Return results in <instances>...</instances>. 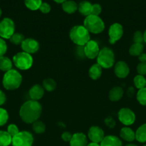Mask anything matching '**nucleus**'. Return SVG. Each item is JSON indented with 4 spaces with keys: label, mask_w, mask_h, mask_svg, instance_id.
Here are the masks:
<instances>
[{
    "label": "nucleus",
    "mask_w": 146,
    "mask_h": 146,
    "mask_svg": "<svg viewBox=\"0 0 146 146\" xmlns=\"http://www.w3.org/2000/svg\"><path fill=\"white\" fill-rule=\"evenodd\" d=\"M34 138L32 134L27 131H19L15 136L12 137V146H32Z\"/></svg>",
    "instance_id": "obj_7"
},
{
    "label": "nucleus",
    "mask_w": 146,
    "mask_h": 146,
    "mask_svg": "<svg viewBox=\"0 0 146 146\" xmlns=\"http://www.w3.org/2000/svg\"><path fill=\"white\" fill-rule=\"evenodd\" d=\"M104 123H105L106 125H107V126L110 128H114L116 125L115 121L114 118L111 116H107V118L104 119Z\"/></svg>",
    "instance_id": "obj_40"
},
{
    "label": "nucleus",
    "mask_w": 146,
    "mask_h": 146,
    "mask_svg": "<svg viewBox=\"0 0 146 146\" xmlns=\"http://www.w3.org/2000/svg\"><path fill=\"white\" fill-rule=\"evenodd\" d=\"M102 12V7L99 4H94L92 6V15L99 16Z\"/></svg>",
    "instance_id": "obj_37"
},
{
    "label": "nucleus",
    "mask_w": 146,
    "mask_h": 146,
    "mask_svg": "<svg viewBox=\"0 0 146 146\" xmlns=\"http://www.w3.org/2000/svg\"><path fill=\"white\" fill-rule=\"evenodd\" d=\"M120 136L127 142H133L135 140V132L129 127H124L120 130Z\"/></svg>",
    "instance_id": "obj_18"
},
{
    "label": "nucleus",
    "mask_w": 146,
    "mask_h": 146,
    "mask_svg": "<svg viewBox=\"0 0 146 146\" xmlns=\"http://www.w3.org/2000/svg\"><path fill=\"white\" fill-rule=\"evenodd\" d=\"M97 64L102 68H110L115 64V54L109 47H104L100 50L97 57Z\"/></svg>",
    "instance_id": "obj_5"
},
{
    "label": "nucleus",
    "mask_w": 146,
    "mask_h": 146,
    "mask_svg": "<svg viewBox=\"0 0 146 146\" xmlns=\"http://www.w3.org/2000/svg\"><path fill=\"white\" fill-rule=\"evenodd\" d=\"M12 137L7 131H0V146H9L11 144Z\"/></svg>",
    "instance_id": "obj_27"
},
{
    "label": "nucleus",
    "mask_w": 146,
    "mask_h": 146,
    "mask_svg": "<svg viewBox=\"0 0 146 146\" xmlns=\"http://www.w3.org/2000/svg\"><path fill=\"white\" fill-rule=\"evenodd\" d=\"M32 130L37 134H42L45 132L46 125L41 121H36L32 123Z\"/></svg>",
    "instance_id": "obj_30"
},
{
    "label": "nucleus",
    "mask_w": 146,
    "mask_h": 146,
    "mask_svg": "<svg viewBox=\"0 0 146 146\" xmlns=\"http://www.w3.org/2000/svg\"><path fill=\"white\" fill-rule=\"evenodd\" d=\"M6 102V95L1 89H0V106H2Z\"/></svg>",
    "instance_id": "obj_42"
},
{
    "label": "nucleus",
    "mask_w": 146,
    "mask_h": 146,
    "mask_svg": "<svg viewBox=\"0 0 146 146\" xmlns=\"http://www.w3.org/2000/svg\"><path fill=\"white\" fill-rule=\"evenodd\" d=\"M135 139L138 142L146 143V123L140 125L135 132Z\"/></svg>",
    "instance_id": "obj_23"
},
{
    "label": "nucleus",
    "mask_w": 146,
    "mask_h": 146,
    "mask_svg": "<svg viewBox=\"0 0 146 146\" xmlns=\"http://www.w3.org/2000/svg\"><path fill=\"white\" fill-rule=\"evenodd\" d=\"M13 63L17 68L25 71L32 66L33 58L31 54L21 51L13 56Z\"/></svg>",
    "instance_id": "obj_6"
},
{
    "label": "nucleus",
    "mask_w": 146,
    "mask_h": 146,
    "mask_svg": "<svg viewBox=\"0 0 146 146\" xmlns=\"http://www.w3.org/2000/svg\"><path fill=\"white\" fill-rule=\"evenodd\" d=\"M62 8L67 14H73L78 9V4L74 1L67 0L62 4Z\"/></svg>",
    "instance_id": "obj_20"
},
{
    "label": "nucleus",
    "mask_w": 146,
    "mask_h": 146,
    "mask_svg": "<svg viewBox=\"0 0 146 146\" xmlns=\"http://www.w3.org/2000/svg\"><path fill=\"white\" fill-rule=\"evenodd\" d=\"M42 87L45 91L52 92L57 88V83L53 78H47L42 81Z\"/></svg>",
    "instance_id": "obj_26"
},
{
    "label": "nucleus",
    "mask_w": 146,
    "mask_h": 146,
    "mask_svg": "<svg viewBox=\"0 0 146 146\" xmlns=\"http://www.w3.org/2000/svg\"><path fill=\"white\" fill-rule=\"evenodd\" d=\"M123 94H124V91L121 87L115 86L109 92V98L111 101L116 102V101H120L123 98Z\"/></svg>",
    "instance_id": "obj_19"
},
{
    "label": "nucleus",
    "mask_w": 146,
    "mask_h": 146,
    "mask_svg": "<svg viewBox=\"0 0 146 146\" xmlns=\"http://www.w3.org/2000/svg\"><path fill=\"white\" fill-rule=\"evenodd\" d=\"M119 121L126 126L133 125L135 121V115L131 109L128 108H122L118 111Z\"/></svg>",
    "instance_id": "obj_9"
},
{
    "label": "nucleus",
    "mask_w": 146,
    "mask_h": 146,
    "mask_svg": "<svg viewBox=\"0 0 146 146\" xmlns=\"http://www.w3.org/2000/svg\"><path fill=\"white\" fill-rule=\"evenodd\" d=\"M139 60H140V62H145L146 61V54H141L138 56Z\"/></svg>",
    "instance_id": "obj_43"
},
{
    "label": "nucleus",
    "mask_w": 146,
    "mask_h": 146,
    "mask_svg": "<svg viewBox=\"0 0 146 146\" xmlns=\"http://www.w3.org/2000/svg\"><path fill=\"white\" fill-rule=\"evenodd\" d=\"M133 41L134 43H139V44H143L144 41V37L143 34L140 31H136L133 35Z\"/></svg>",
    "instance_id": "obj_35"
},
{
    "label": "nucleus",
    "mask_w": 146,
    "mask_h": 146,
    "mask_svg": "<svg viewBox=\"0 0 146 146\" xmlns=\"http://www.w3.org/2000/svg\"><path fill=\"white\" fill-rule=\"evenodd\" d=\"M125 146H137V145H135V144L130 143V144H127V145H126Z\"/></svg>",
    "instance_id": "obj_47"
},
{
    "label": "nucleus",
    "mask_w": 146,
    "mask_h": 146,
    "mask_svg": "<svg viewBox=\"0 0 146 146\" xmlns=\"http://www.w3.org/2000/svg\"><path fill=\"white\" fill-rule=\"evenodd\" d=\"M137 71L139 75H146V61L138 64V65L137 66Z\"/></svg>",
    "instance_id": "obj_36"
},
{
    "label": "nucleus",
    "mask_w": 146,
    "mask_h": 146,
    "mask_svg": "<svg viewBox=\"0 0 146 146\" xmlns=\"http://www.w3.org/2000/svg\"><path fill=\"white\" fill-rule=\"evenodd\" d=\"M26 7L31 11H36L40 9L42 1V0H24Z\"/></svg>",
    "instance_id": "obj_28"
},
{
    "label": "nucleus",
    "mask_w": 146,
    "mask_h": 146,
    "mask_svg": "<svg viewBox=\"0 0 146 146\" xmlns=\"http://www.w3.org/2000/svg\"><path fill=\"white\" fill-rule=\"evenodd\" d=\"M87 146H100V143H93L91 142L90 143H88Z\"/></svg>",
    "instance_id": "obj_44"
},
{
    "label": "nucleus",
    "mask_w": 146,
    "mask_h": 146,
    "mask_svg": "<svg viewBox=\"0 0 146 146\" xmlns=\"http://www.w3.org/2000/svg\"><path fill=\"white\" fill-rule=\"evenodd\" d=\"M87 136L82 133H76L73 134L70 141V146H87Z\"/></svg>",
    "instance_id": "obj_16"
},
{
    "label": "nucleus",
    "mask_w": 146,
    "mask_h": 146,
    "mask_svg": "<svg viewBox=\"0 0 146 146\" xmlns=\"http://www.w3.org/2000/svg\"><path fill=\"white\" fill-rule=\"evenodd\" d=\"M102 67L98 64H94L90 68L88 71L89 76L92 80H97L102 76Z\"/></svg>",
    "instance_id": "obj_21"
},
{
    "label": "nucleus",
    "mask_w": 146,
    "mask_h": 146,
    "mask_svg": "<svg viewBox=\"0 0 146 146\" xmlns=\"http://www.w3.org/2000/svg\"><path fill=\"white\" fill-rule=\"evenodd\" d=\"M9 119L8 112L4 108H0V126H3L7 123Z\"/></svg>",
    "instance_id": "obj_33"
},
{
    "label": "nucleus",
    "mask_w": 146,
    "mask_h": 146,
    "mask_svg": "<svg viewBox=\"0 0 146 146\" xmlns=\"http://www.w3.org/2000/svg\"><path fill=\"white\" fill-rule=\"evenodd\" d=\"M84 27L90 33L98 34L102 32L104 29V23L99 16L90 15L85 17L84 20Z\"/></svg>",
    "instance_id": "obj_4"
},
{
    "label": "nucleus",
    "mask_w": 146,
    "mask_h": 146,
    "mask_svg": "<svg viewBox=\"0 0 146 146\" xmlns=\"http://www.w3.org/2000/svg\"><path fill=\"white\" fill-rule=\"evenodd\" d=\"M12 69V61L7 56L0 57V70L2 71H9Z\"/></svg>",
    "instance_id": "obj_24"
},
{
    "label": "nucleus",
    "mask_w": 146,
    "mask_h": 146,
    "mask_svg": "<svg viewBox=\"0 0 146 146\" xmlns=\"http://www.w3.org/2000/svg\"><path fill=\"white\" fill-rule=\"evenodd\" d=\"M44 94V89L42 86L35 84L29 91V96L31 100L38 101L41 99Z\"/></svg>",
    "instance_id": "obj_15"
},
{
    "label": "nucleus",
    "mask_w": 146,
    "mask_h": 146,
    "mask_svg": "<svg viewBox=\"0 0 146 146\" xmlns=\"http://www.w3.org/2000/svg\"><path fill=\"white\" fill-rule=\"evenodd\" d=\"M7 132L11 137H14L19 133V130L15 124H10L7 127Z\"/></svg>",
    "instance_id": "obj_34"
},
{
    "label": "nucleus",
    "mask_w": 146,
    "mask_h": 146,
    "mask_svg": "<svg viewBox=\"0 0 146 146\" xmlns=\"http://www.w3.org/2000/svg\"><path fill=\"white\" fill-rule=\"evenodd\" d=\"M42 111V107L40 102L29 100L21 105L19 109V116L23 122L32 124L41 116Z\"/></svg>",
    "instance_id": "obj_1"
},
{
    "label": "nucleus",
    "mask_w": 146,
    "mask_h": 146,
    "mask_svg": "<svg viewBox=\"0 0 146 146\" xmlns=\"http://www.w3.org/2000/svg\"><path fill=\"white\" fill-rule=\"evenodd\" d=\"M114 72L117 78H125L130 73V68L125 61H119L115 65Z\"/></svg>",
    "instance_id": "obj_14"
},
{
    "label": "nucleus",
    "mask_w": 146,
    "mask_h": 146,
    "mask_svg": "<svg viewBox=\"0 0 146 146\" xmlns=\"http://www.w3.org/2000/svg\"><path fill=\"white\" fill-rule=\"evenodd\" d=\"M22 82V76L19 71L11 69L4 74L2 79V84L7 90L17 89Z\"/></svg>",
    "instance_id": "obj_3"
},
{
    "label": "nucleus",
    "mask_w": 146,
    "mask_h": 146,
    "mask_svg": "<svg viewBox=\"0 0 146 146\" xmlns=\"http://www.w3.org/2000/svg\"><path fill=\"white\" fill-rule=\"evenodd\" d=\"M72 135L70 132H67V131L63 133L61 135L62 139L65 141V142H70V140L72 139Z\"/></svg>",
    "instance_id": "obj_41"
},
{
    "label": "nucleus",
    "mask_w": 146,
    "mask_h": 146,
    "mask_svg": "<svg viewBox=\"0 0 146 146\" xmlns=\"http://www.w3.org/2000/svg\"><path fill=\"white\" fill-rule=\"evenodd\" d=\"M70 38L74 44L84 46L90 40V33L82 25H76L70 31Z\"/></svg>",
    "instance_id": "obj_2"
},
{
    "label": "nucleus",
    "mask_w": 146,
    "mask_h": 146,
    "mask_svg": "<svg viewBox=\"0 0 146 146\" xmlns=\"http://www.w3.org/2000/svg\"><path fill=\"white\" fill-rule=\"evenodd\" d=\"M39 9H40V11H41L42 13H43V14H47V13H49L51 11V7H50V5L48 3L42 2L41 5H40Z\"/></svg>",
    "instance_id": "obj_39"
},
{
    "label": "nucleus",
    "mask_w": 146,
    "mask_h": 146,
    "mask_svg": "<svg viewBox=\"0 0 146 146\" xmlns=\"http://www.w3.org/2000/svg\"><path fill=\"white\" fill-rule=\"evenodd\" d=\"M143 37H144V41L146 44V30L145 31V32L143 33Z\"/></svg>",
    "instance_id": "obj_46"
},
{
    "label": "nucleus",
    "mask_w": 146,
    "mask_h": 146,
    "mask_svg": "<svg viewBox=\"0 0 146 146\" xmlns=\"http://www.w3.org/2000/svg\"><path fill=\"white\" fill-rule=\"evenodd\" d=\"M1 14H2V11H1V9L0 8V17H1Z\"/></svg>",
    "instance_id": "obj_48"
},
{
    "label": "nucleus",
    "mask_w": 146,
    "mask_h": 146,
    "mask_svg": "<svg viewBox=\"0 0 146 146\" xmlns=\"http://www.w3.org/2000/svg\"><path fill=\"white\" fill-rule=\"evenodd\" d=\"M21 49L27 54H35L40 48V44L36 39L33 38H27L21 44Z\"/></svg>",
    "instance_id": "obj_12"
},
{
    "label": "nucleus",
    "mask_w": 146,
    "mask_h": 146,
    "mask_svg": "<svg viewBox=\"0 0 146 146\" xmlns=\"http://www.w3.org/2000/svg\"><path fill=\"white\" fill-rule=\"evenodd\" d=\"M7 51V45L6 41L0 37V57L3 56Z\"/></svg>",
    "instance_id": "obj_38"
},
{
    "label": "nucleus",
    "mask_w": 146,
    "mask_h": 146,
    "mask_svg": "<svg viewBox=\"0 0 146 146\" xmlns=\"http://www.w3.org/2000/svg\"><path fill=\"white\" fill-rule=\"evenodd\" d=\"M143 146H146V145H143Z\"/></svg>",
    "instance_id": "obj_49"
},
{
    "label": "nucleus",
    "mask_w": 146,
    "mask_h": 146,
    "mask_svg": "<svg viewBox=\"0 0 146 146\" xmlns=\"http://www.w3.org/2000/svg\"><path fill=\"white\" fill-rule=\"evenodd\" d=\"M15 31V25L12 19L4 18L0 21V37L9 39Z\"/></svg>",
    "instance_id": "obj_8"
},
{
    "label": "nucleus",
    "mask_w": 146,
    "mask_h": 146,
    "mask_svg": "<svg viewBox=\"0 0 146 146\" xmlns=\"http://www.w3.org/2000/svg\"><path fill=\"white\" fill-rule=\"evenodd\" d=\"M133 82L136 88H138L139 90L146 87V78H145L144 76L139 75V74L135 76L133 79Z\"/></svg>",
    "instance_id": "obj_29"
},
{
    "label": "nucleus",
    "mask_w": 146,
    "mask_h": 146,
    "mask_svg": "<svg viewBox=\"0 0 146 146\" xmlns=\"http://www.w3.org/2000/svg\"><path fill=\"white\" fill-rule=\"evenodd\" d=\"M84 54L87 58L90 59H94L97 58L100 52V47L98 44L94 40L90 39L84 46Z\"/></svg>",
    "instance_id": "obj_11"
},
{
    "label": "nucleus",
    "mask_w": 146,
    "mask_h": 146,
    "mask_svg": "<svg viewBox=\"0 0 146 146\" xmlns=\"http://www.w3.org/2000/svg\"><path fill=\"white\" fill-rule=\"evenodd\" d=\"M54 1H55V2L58 3V4H62V3H64V1H67V0H53Z\"/></svg>",
    "instance_id": "obj_45"
},
{
    "label": "nucleus",
    "mask_w": 146,
    "mask_h": 146,
    "mask_svg": "<svg viewBox=\"0 0 146 146\" xmlns=\"http://www.w3.org/2000/svg\"><path fill=\"white\" fill-rule=\"evenodd\" d=\"M137 100L139 104L146 106V87L140 89L137 93Z\"/></svg>",
    "instance_id": "obj_32"
},
{
    "label": "nucleus",
    "mask_w": 146,
    "mask_h": 146,
    "mask_svg": "<svg viewBox=\"0 0 146 146\" xmlns=\"http://www.w3.org/2000/svg\"><path fill=\"white\" fill-rule=\"evenodd\" d=\"M87 136L91 142L100 143L104 138V133L101 128L93 125L89 129Z\"/></svg>",
    "instance_id": "obj_13"
},
{
    "label": "nucleus",
    "mask_w": 146,
    "mask_h": 146,
    "mask_svg": "<svg viewBox=\"0 0 146 146\" xmlns=\"http://www.w3.org/2000/svg\"><path fill=\"white\" fill-rule=\"evenodd\" d=\"M124 33L123 26L119 23H114L109 28V41L111 44H114L122 38Z\"/></svg>",
    "instance_id": "obj_10"
},
{
    "label": "nucleus",
    "mask_w": 146,
    "mask_h": 146,
    "mask_svg": "<svg viewBox=\"0 0 146 146\" xmlns=\"http://www.w3.org/2000/svg\"><path fill=\"white\" fill-rule=\"evenodd\" d=\"M100 146H123V143L118 137L115 135H107L100 143Z\"/></svg>",
    "instance_id": "obj_17"
},
{
    "label": "nucleus",
    "mask_w": 146,
    "mask_h": 146,
    "mask_svg": "<svg viewBox=\"0 0 146 146\" xmlns=\"http://www.w3.org/2000/svg\"><path fill=\"white\" fill-rule=\"evenodd\" d=\"M92 6V4L90 1H82L78 4V9L77 10L82 15L87 17L91 14Z\"/></svg>",
    "instance_id": "obj_22"
},
{
    "label": "nucleus",
    "mask_w": 146,
    "mask_h": 146,
    "mask_svg": "<svg viewBox=\"0 0 146 146\" xmlns=\"http://www.w3.org/2000/svg\"><path fill=\"white\" fill-rule=\"evenodd\" d=\"M24 39H25L24 36L22 34H21V33H14V34L11 36V38H9L10 42L16 46L21 45V43L24 41Z\"/></svg>",
    "instance_id": "obj_31"
},
{
    "label": "nucleus",
    "mask_w": 146,
    "mask_h": 146,
    "mask_svg": "<svg viewBox=\"0 0 146 146\" xmlns=\"http://www.w3.org/2000/svg\"><path fill=\"white\" fill-rule=\"evenodd\" d=\"M144 46L143 44L139 43H134L129 48V54L133 56H139L141 54H143Z\"/></svg>",
    "instance_id": "obj_25"
}]
</instances>
